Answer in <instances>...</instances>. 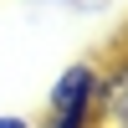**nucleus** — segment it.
Instances as JSON below:
<instances>
[{"mask_svg": "<svg viewBox=\"0 0 128 128\" xmlns=\"http://www.w3.org/2000/svg\"><path fill=\"white\" fill-rule=\"evenodd\" d=\"M46 128H102V62L77 56L56 72L46 92Z\"/></svg>", "mask_w": 128, "mask_h": 128, "instance_id": "obj_1", "label": "nucleus"}, {"mask_svg": "<svg viewBox=\"0 0 128 128\" xmlns=\"http://www.w3.org/2000/svg\"><path fill=\"white\" fill-rule=\"evenodd\" d=\"M102 128H128V46L102 62Z\"/></svg>", "mask_w": 128, "mask_h": 128, "instance_id": "obj_2", "label": "nucleus"}, {"mask_svg": "<svg viewBox=\"0 0 128 128\" xmlns=\"http://www.w3.org/2000/svg\"><path fill=\"white\" fill-rule=\"evenodd\" d=\"M0 128H36L26 113H0Z\"/></svg>", "mask_w": 128, "mask_h": 128, "instance_id": "obj_3", "label": "nucleus"}, {"mask_svg": "<svg viewBox=\"0 0 128 128\" xmlns=\"http://www.w3.org/2000/svg\"><path fill=\"white\" fill-rule=\"evenodd\" d=\"M36 128H46V123H36Z\"/></svg>", "mask_w": 128, "mask_h": 128, "instance_id": "obj_4", "label": "nucleus"}]
</instances>
